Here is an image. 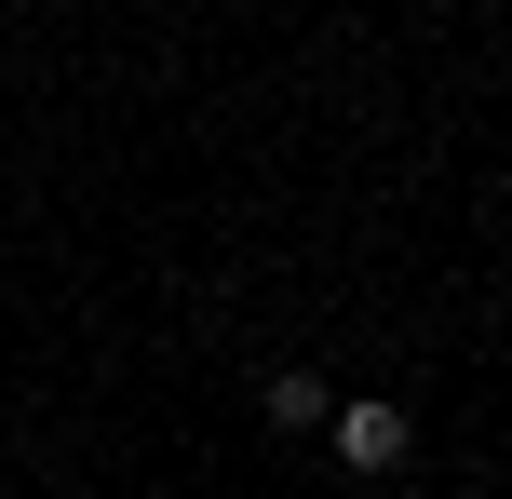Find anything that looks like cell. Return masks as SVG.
<instances>
[{
	"label": "cell",
	"mask_w": 512,
	"mask_h": 499,
	"mask_svg": "<svg viewBox=\"0 0 512 499\" xmlns=\"http://www.w3.org/2000/svg\"><path fill=\"white\" fill-rule=\"evenodd\" d=\"M337 459H351V473H405V459H418V419H405V405H378V392H364V405H337Z\"/></svg>",
	"instance_id": "cell-1"
},
{
	"label": "cell",
	"mask_w": 512,
	"mask_h": 499,
	"mask_svg": "<svg viewBox=\"0 0 512 499\" xmlns=\"http://www.w3.org/2000/svg\"><path fill=\"white\" fill-rule=\"evenodd\" d=\"M337 419V405H324V378H310V365H283L270 378V432H324Z\"/></svg>",
	"instance_id": "cell-2"
}]
</instances>
